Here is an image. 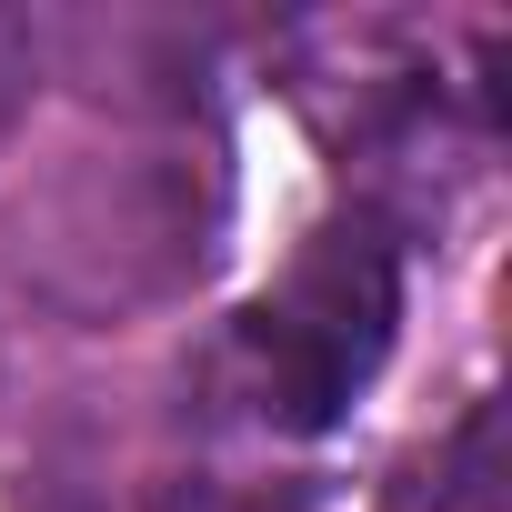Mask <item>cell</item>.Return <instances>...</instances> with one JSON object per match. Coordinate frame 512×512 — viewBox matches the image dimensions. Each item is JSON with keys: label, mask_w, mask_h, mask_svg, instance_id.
Returning a JSON list of instances; mask_svg holds the SVG:
<instances>
[{"label": "cell", "mask_w": 512, "mask_h": 512, "mask_svg": "<svg viewBox=\"0 0 512 512\" xmlns=\"http://www.w3.org/2000/svg\"><path fill=\"white\" fill-rule=\"evenodd\" d=\"M21 231H31L41 282L71 312H131V302L171 292L181 272H201V251H211V181L181 151L81 161Z\"/></svg>", "instance_id": "cell-2"}, {"label": "cell", "mask_w": 512, "mask_h": 512, "mask_svg": "<svg viewBox=\"0 0 512 512\" xmlns=\"http://www.w3.org/2000/svg\"><path fill=\"white\" fill-rule=\"evenodd\" d=\"M392 512H512V482H502V412L472 402V412L392 482Z\"/></svg>", "instance_id": "cell-3"}, {"label": "cell", "mask_w": 512, "mask_h": 512, "mask_svg": "<svg viewBox=\"0 0 512 512\" xmlns=\"http://www.w3.org/2000/svg\"><path fill=\"white\" fill-rule=\"evenodd\" d=\"M31 81H41V31L21 11H0V151H11V131L31 111Z\"/></svg>", "instance_id": "cell-4"}, {"label": "cell", "mask_w": 512, "mask_h": 512, "mask_svg": "<svg viewBox=\"0 0 512 512\" xmlns=\"http://www.w3.org/2000/svg\"><path fill=\"white\" fill-rule=\"evenodd\" d=\"M151 512H302L292 492H262V482H221V472H201V482H171Z\"/></svg>", "instance_id": "cell-5"}, {"label": "cell", "mask_w": 512, "mask_h": 512, "mask_svg": "<svg viewBox=\"0 0 512 512\" xmlns=\"http://www.w3.org/2000/svg\"><path fill=\"white\" fill-rule=\"evenodd\" d=\"M402 322V262L382 221H332L292 251V272L251 302L221 352L211 382L241 402V422L262 432H322L392 352Z\"/></svg>", "instance_id": "cell-1"}, {"label": "cell", "mask_w": 512, "mask_h": 512, "mask_svg": "<svg viewBox=\"0 0 512 512\" xmlns=\"http://www.w3.org/2000/svg\"><path fill=\"white\" fill-rule=\"evenodd\" d=\"M51 512H91V502H51Z\"/></svg>", "instance_id": "cell-6"}]
</instances>
